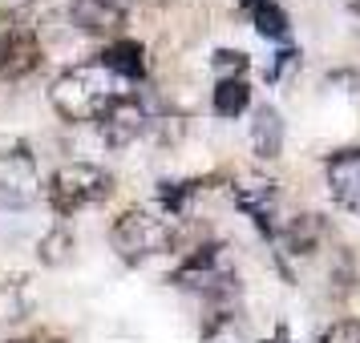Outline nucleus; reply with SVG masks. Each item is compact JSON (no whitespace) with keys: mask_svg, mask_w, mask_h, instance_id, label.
I'll list each match as a JSON object with an SVG mask.
<instances>
[{"mask_svg":"<svg viewBox=\"0 0 360 343\" xmlns=\"http://www.w3.org/2000/svg\"><path fill=\"white\" fill-rule=\"evenodd\" d=\"M126 89L130 85L110 77L98 61H85V65L65 69L49 85V101H53V109H57V117H65V121H98Z\"/></svg>","mask_w":360,"mask_h":343,"instance_id":"obj_1","label":"nucleus"},{"mask_svg":"<svg viewBox=\"0 0 360 343\" xmlns=\"http://www.w3.org/2000/svg\"><path fill=\"white\" fill-rule=\"evenodd\" d=\"M170 283L182 287V291L202 295L214 311L219 307H235V303H239V291H243V287H239V275H235V267H231V246L227 243L195 246V250L174 267Z\"/></svg>","mask_w":360,"mask_h":343,"instance_id":"obj_2","label":"nucleus"},{"mask_svg":"<svg viewBox=\"0 0 360 343\" xmlns=\"http://www.w3.org/2000/svg\"><path fill=\"white\" fill-rule=\"evenodd\" d=\"M110 243H114L122 262H146L158 259L174 246V218L150 206H126L110 227Z\"/></svg>","mask_w":360,"mask_h":343,"instance_id":"obj_3","label":"nucleus"},{"mask_svg":"<svg viewBox=\"0 0 360 343\" xmlns=\"http://www.w3.org/2000/svg\"><path fill=\"white\" fill-rule=\"evenodd\" d=\"M114 194V174L98 162H65L45 182V202L57 218H73L85 206H98Z\"/></svg>","mask_w":360,"mask_h":343,"instance_id":"obj_4","label":"nucleus"},{"mask_svg":"<svg viewBox=\"0 0 360 343\" xmlns=\"http://www.w3.org/2000/svg\"><path fill=\"white\" fill-rule=\"evenodd\" d=\"M158 114V105L146 97V93H138V89H126L122 97L105 109V114L94 121L101 133V142L110 149H126L134 146L138 137H146L150 133V117Z\"/></svg>","mask_w":360,"mask_h":343,"instance_id":"obj_5","label":"nucleus"},{"mask_svg":"<svg viewBox=\"0 0 360 343\" xmlns=\"http://www.w3.org/2000/svg\"><path fill=\"white\" fill-rule=\"evenodd\" d=\"M41 198V166L25 142L0 149V202L8 206H29Z\"/></svg>","mask_w":360,"mask_h":343,"instance_id":"obj_6","label":"nucleus"},{"mask_svg":"<svg viewBox=\"0 0 360 343\" xmlns=\"http://www.w3.org/2000/svg\"><path fill=\"white\" fill-rule=\"evenodd\" d=\"M231 202L255 222L263 238H276L279 230V182L263 178V174H251V178L231 182Z\"/></svg>","mask_w":360,"mask_h":343,"instance_id":"obj_7","label":"nucleus"},{"mask_svg":"<svg viewBox=\"0 0 360 343\" xmlns=\"http://www.w3.org/2000/svg\"><path fill=\"white\" fill-rule=\"evenodd\" d=\"M41 61H45V49H41L37 33L13 25V33L0 41V81L4 85L25 81V77H33L37 69H41Z\"/></svg>","mask_w":360,"mask_h":343,"instance_id":"obj_8","label":"nucleus"},{"mask_svg":"<svg viewBox=\"0 0 360 343\" xmlns=\"http://www.w3.org/2000/svg\"><path fill=\"white\" fill-rule=\"evenodd\" d=\"M324 186L328 198L348 214H360V146L340 149L324 162Z\"/></svg>","mask_w":360,"mask_h":343,"instance_id":"obj_9","label":"nucleus"},{"mask_svg":"<svg viewBox=\"0 0 360 343\" xmlns=\"http://www.w3.org/2000/svg\"><path fill=\"white\" fill-rule=\"evenodd\" d=\"M69 20L77 33L89 36H117L126 29V4L122 0H73Z\"/></svg>","mask_w":360,"mask_h":343,"instance_id":"obj_10","label":"nucleus"},{"mask_svg":"<svg viewBox=\"0 0 360 343\" xmlns=\"http://www.w3.org/2000/svg\"><path fill=\"white\" fill-rule=\"evenodd\" d=\"M94 61H98L110 77H117L122 85L146 81V45H138V41H130V36H114Z\"/></svg>","mask_w":360,"mask_h":343,"instance_id":"obj_11","label":"nucleus"},{"mask_svg":"<svg viewBox=\"0 0 360 343\" xmlns=\"http://www.w3.org/2000/svg\"><path fill=\"white\" fill-rule=\"evenodd\" d=\"M324 234H328V227L320 222V214H295V218H288V222L276 230L271 243H279V255L311 259V255L320 250V243H324Z\"/></svg>","mask_w":360,"mask_h":343,"instance_id":"obj_12","label":"nucleus"},{"mask_svg":"<svg viewBox=\"0 0 360 343\" xmlns=\"http://www.w3.org/2000/svg\"><path fill=\"white\" fill-rule=\"evenodd\" d=\"M283 142H288V126H283V114L276 105H259L251 114V154L259 162H276L283 154Z\"/></svg>","mask_w":360,"mask_h":343,"instance_id":"obj_13","label":"nucleus"},{"mask_svg":"<svg viewBox=\"0 0 360 343\" xmlns=\"http://www.w3.org/2000/svg\"><path fill=\"white\" fill-rule=\"evenodd\" d=\"M198 343H255V335H251V323L239 307H219L207 315Z\"/></svg>","mask_w":360,"mask_h":343,"instance_id":"obj_14","label":"nucleus"},{"mask_svg":"<svg viewBox=\"0 0 360 343\" xmlns=\"http://www.w3.org/2000/svg\"><path fill=\"white\" fill-rule=\"evenodd\" d=\"M251 109V85L247 77H227V81H214L211 89V114L223 121H235Z\"/></svg>","mask_w":360,"mask_h":343,"instance_id":"obj_15","label":"nucleus"},{"mask_svg":"<svg viewBox=\"0 0 360 343\" xmlns=\"http://www.w3.org/2000/svg\"><path fill=\"white\" fill-rule=\"evenodd\" d=\"M73 255H77V234L65 222L49 227L37 238V259H41V267H65V262H73Z\"/></svg>","mask_w":360,"mask_h":343,"instance_id":"obj_16","label":"nucleus"},{"mask_svg":"<svg viewBox=\"0 0 360 343\" xmlns=\"http://www.w3.org/2000/svg\"><path fill=\"white\" fill-rule=\"evenodd\" d=\"M33 315V295L25 287V278H4L0 283V327H13V323H25Z\"/></svg>","mask_w":360,"mask_h":343,"instance_id":"obj_17","label":"nucleus"},{"mask_svg":"<svg viewBox=\"0 0 360 343\" xmlns=\"http://www.w3.org/2000/svg\"><path fill=\"white\" fill-rule=\"evenodd\" d=\"M251 25H255V33L263 36V41H288L292 36V20H288V13L279 8L276 0H267V4H259L255 13H251Z\"/></svg>","mask_w":360,"mask_h":343,"instance_id":"obj_18","label":"nucleus"},{"mask_svg":"<svg viewBox=\"0 0 360 343\" xmlns=\"http://www.w3.org/2000/svg\"><path fill=\"white\" fill-rule=\"evenodd\" d=\"M211 69L219 73V81H227V77H247V69H251V57L243 49H219L211 57Z\"/></svg>","mask_w":360,"mask_h":343,"instance_id":"obj_19","label":"nucleus"},{"mask_svg":"<svg viewBox=\"0 0 360 343\" xmlns=\"http://www.w3.org/2000/svg\"><path fill=\"white\" fill-rule=\"evenodd\" d=\"M320 343H360V319H336V323H328Z\"/></svg>","mask_w":360,"mask_h":343,"instance_id":"obj_20","label":"nucleus"},{"mask_svg":"<svg viewBox=\"0 0 360 343\" xmlns=\"http://www.w3.org/2000/svg\"><path fill=\"white\" fill-rule=\"evenodd\" d=\"M292 69H300V53H295V49H279L276 53V65L267 69V81H283Z\"/></svg>","mask_w":360,"mask_h":343,"instance_id":"obj_21","label":"nucleus"},{"mask_svg":"<svg viewBox=\"0 0 360 343\" xmlns=\"http://www.w3.org/2000/svg\"><path fill=\"white\" fill-rule=\"evenodd\" d=\"M8 343H69L61 331H49V327H41V331H33V335H25V339H8Z\"/></svg>","mask_w":360,"mask_h":343,"instance_id":"obj_22","label":"nucleus"},{"mask_svg":"<svg viewBox=\"0 0 360 343\" xmlns=\"http://www.w3.org/2000/svg\"><path fill=\"white\" fill-rule=\"evenodd\" d=\"M259 343H292V331H288V323H279L267 339H259Z\"/></svg>","mask_w":360,"mask_h":343,"instance_id":"obj_23","label":"nucleus"},{"mask_svg":"<svg viewBox=\"0 0 360 343\" xmlns=\"http://www.w3.org/2000/svg\"><path fill=\"white\" fill-rule=\"evenodd\" d=\"M8 33H13V13H4V8H0V41H4Z\"/></svg>","mask_w":360,"mask_h":343,"instance_id":"obj_24","label":"nucleus"},{"mask_svg":"<svg viewBox=\"0 0 360 343\" xmlns=\"http://www.w3.org/2000/svg\"><path fill=\"white\" fill-rule=\"evenodd\" d=\"M235 4H239V8H243V13H255V8H259V4H267V0H235Z\"/></svg>","mask_w":360,"mask_h":343,"instance_id":"obj_25","label":"nucleus"},{"mask_svg":"<svg viewBox=\"0 0 360 343\" xmlns=\"http://www.w3.org/2000/svg\"><path fill=\"white\" fill-rule=\"evenodd\" d=\"M352 17H356V20H360V0H352Z\"/></svg>","mask_w":360,"mask_h":343,"instance_id":"obj_26","label":"nucleus"}]
</instances>
